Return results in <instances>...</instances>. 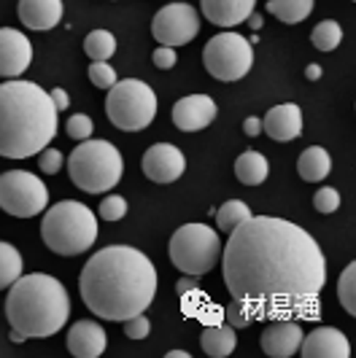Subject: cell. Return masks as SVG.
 Returning a JSON list of instances; mask_svg holds the SVG:
<instances>
[{"label":"cell","mask_w":356,"mask_h":358,"mask_svg":"<svg viewBox=\"0 0 356 358\" xmlns=\"http://www.w3.org/2000/svg\"><path fill=\"white\" fill-rule=\"evenodd\" d=\"M343 41V27H340L335 19H324L313 27L310 33V43L319 49V52H335Z\"/></svg>","instance_id":"83f0119b"},{"label":"cell","mask_w":356,"mask_h":358,"mask_svg":"<svg viewBox=\"0 0 356 358\" xmlns=\"http://www.w3.org/2000/svg\"><path fill=\"white\" fill-rule=\"evenodd\" d=\"M19 275H22V253L11 243L0 240V291L11 286Z\"/></svg>","instance_id":"484cf974"},{"label":"cell","mask_w":356,"mask_h":358,"mask_svg":"<svg viewBox=\"0 0 356 358\" xmlns=\"http://www.w3.org/2000/svg\"><path fill=\"white\" fill-rule=\"evenodd\" d=\"M127 215V199L119 197V194H111L100 202V218H106V221H119V218H125Z\"/></svg>","instance_id":"d6a6232c"},{"label":"cell","mask_w":356,"mask_h":358,"mask_svg":"<svg viewBox=\"0 0 356 358\" xmlns=\"http://www.w3.org/2000/svg\"><path fill=\"white\" fill-rule=\"evenodd\" d=\"M243 132H246L249 138H256V135L262 132V119H256V116H249V119L243 122Z\"/></svg>","instance_id":"f35d334b"},{"label":"cell","mask_w":356,"mask_h":358,"mask_svg":"<svg viewBox=\"0 0 356 358\" xmlns=\"http://www.w3.org/2000/svg\"><path fill=\"white\" fill-rule=\"evenodd\" d=\"M108 334L100 323L78 321L68 329V350L76 358H100L106 353Z\"/></svg>","instance_id":"ac0fdd59"},{"label":"cell","mask_w":356,"mask_h":358,"mask_svg":"<svg viewBox=\"0 0 356 358\" xmlns=\"http://www.w3.org/2000/svg\"><path fill=\"white\" fill-rule=\"evenodd\" d=\"M224 286L232 302L251 318L313 315V305L327 286V259L303 227L251 215L230 232L221 251Z\"/></svg>","instance_id":"6da1fadb"},{"label":"cell","mask_w":356,"mask_h":358,"mask_svg":"<svg viewBox=\"0 0 356 358\" xmlns=\"http://www.w3.org/2000/svg\"><path fill=\"white\" fill-rule=\"evenodd\" d=\"M89 81H92L97 90H111L119 78H116V71H114L108 62H92V65H89Z\"/></svg>","instance_id":"f546056e"},{"label":"cell","mask_w":356,"mask_h":358,"mask_svg":"<svg viewBox=\"0 0 356 358\" xmlns=\"http://www.w3.org/2000/svg\"><path fill=\"white\" fill-rule=\"evenodd\" d=\"M246 218H251V208L246 202H240V199H230V202H224V205L216 210V224H219L221 232H227V234H230L235 227H240Z\"/></svg>","instance_id":"4316f807"},{"label":"cell","mask_w":356,"mask_h":358,"mask_svg":"<svg viewBox=\"0 0 356 358\" xmlns=\"http://www.w3.org/2000/svg\"><path fill=\"white\" fill-rule=\"evenodd\" d=\"M195 280H192V275H186L184 280H178V286H176V291H178V296H186L189 291H195Z\"/></svg>","instance_id":"ab89813d"},{"label":"cell","mask_w":356,"mask_h":358,"mask_svg":"<svg viewBox=\"0 0 356 358\" xmlns=\"http://www.w3.org/2000/svg\"><path fill=\"white\" fill-rule=\"evenodd\" d=\"M125 323V334L127 340H143V337H149V331H151V321L143 315V313H138V315H132V318H127Z\"/></svg>","instance_id":"836d02e7"},{"label":"cell","mask_w":356,"mask_h":358,"mask_svg":"<svg viewBox=\"0 0 356 358\" xmlns=\"http://www.w3.org/2000/svg\"><path fill=\"white\" fill-rule=\"evenodd\" d=\"M49 208V189L41 176L27 170L0 173V210L14 218H33Z\"/></svg>","instance_id":"30bf717a"},{"label":"cell","mask_w":356,"mask_h":358,"mask_svg":"<svg viewBox=\"0 0 356 358\" xmlns=\"http://www.w3.org/2000/svg\"><path fill=\"white\" fill-rule=\"evenodd\" d=\"M62 0H19L17 14L19 22L27 27V30H52L62 22Z\"/></svg>","instance_id":"d6986e66"},{"label":"cell","mask_w":356,"mask_h":358,"mask_svg":"<svg viewBox=\"0 0 356 358\" xmlns=\"http://www.w3.org/2000/svg\"><path fill=\"white\" fill-rule=\"evenodd\" d=\"M84 305L106 321H127L146 313L157 296V267L132 245H108L78 275Z\"/></svg>","instance_id":"7a4b0ae2"},{"label":"cell","mask_w":356,"mask_h":358,"mask_svg":"<svg viewBox=\"0 0 356 358\" xmlns=\"http://www.w3.org/2000/svg\"><path fill=\"white\" fill-rule=\"evenodd\" d=\"M262 132H267L273 141L278 143H289L294 138L303 135V110L294 103H284L267 110V116L262 119Z\"/></svg>","instance_id":"e0dca14e"},{"label":"cell","mask_w":356,"mask_h":358,"mask_svg":"<svg viewBox=\"0 0 356 358\" xmlns=\"http://www.w3.org/2000/svg\"><path fill=\"white\" fill-rule=\"evenodd\" d=\"M6 318L11 323V329H17L27 340L52 337L71 318L68 288L57 278L43 275V272L19 275L8 286Z\"/></svg>","instance_id":"277c9868"},{"label":"cell","mask_w":356,"mask_h":358,"mask_svg":"<svg viewBox=\"0 0 356 358\" xmlns=\"http://www.w3.org/2000/svg\"><path fill=\"white\" fill-rule=\"evenodd\" d=\"M65 132L73 141H87L95 132V124H92V119H89L87 113H73L71 119H68V124H65Z\"/></svg>","instance_id":"4dcf8cb0"},{"label":"cell","mask_w":356,"mask_h":358,"mask_svg":"<svg viewBox=\"0 0 356 358\" xmlns=\"http://www.w3.org/2000/svg\"><path fill=\"white\" fill-rule=\"evenodd\" d=\"M216 119V103L208 94H189L173 106V124L181 132H200Z\"/></svg>","instance_id":"9a60e30c"},{"label":"cell","mask_w":356,"mask_h":358,"mask_svg":"<svg viewBox=\"0 0 356 358\" xmlns=\"http://www.w3.org/2000/svg\"><path fill=\"white\" fill-rule=\"evenodd\" d=\"M143 176L154 183H173L186 170V157L173 143H154L143 154Z\"/></svg>","instance_id":"7c38bea8"},{"label":"cell","mask_w":356,"mask_h":358,"mask_svg":"<svg viewBox=\"0 0 356 358\" xmlns=\"http://www.w3.org/2000/svg\"><path fill=\"white\" fill-rule=\"evenodd\" d=\"M254 6H256V0H200L205 19L224 30L243 24L254 14Z\"/></svg>","instance_id":"ffe728a7"},{"label":"cell","mask_w":356,"mask_h":358,"mask_svg":"<svg viewBox=\"0 0 356 358\" xmlns=\"http://www.w3.org/2000/svg\"><path fill=\"white\" fill-rule=\"evenodd\" d=\"M167 358H189V353H186V350H170Z\"/></svg>","instance_id":"7bdbcfd3"},{"label":"cell","mask_w":356,"mask_h":358,"mask_svg":"<svg viewBox=\"0 0 356 358\" xmlns=\"http://www.w3.org/2000/svg\"><path fill=\"white\" fill-rule=\"evenodd\" d=\"M57 135V108L33 81L0 84V157L30 159Z\"/></svg>","instance_id":"3957f363"},{"label":"cell","mask_w":356,"mask_h":358,"mask_svg":"<svg viewBox=\"0 0 356 358\" xmlns=\"http://www.w3.org/2000/svg\"><path fill=\"white\" fill-rule=\"evenodd\" d=\"M300 353L305 358H348L351 356V345H348V337L340 329L319 326L308 337L303 334Z\"/></svg>","instance_id":"2e32d148"},{"label":"cell","mask_w":356,"mask_h":358,"mask_svg":"<svg viewBox=\"0 0 356 358\" xmlns=\"http://www.w3.org/2000/svg\"><path fill=\"white\" fill-rule=\"evenodd\" d=\"M151 59H154V65H157L160 71H170V68H176L178 54L173 46H157L154 54H151Z\"/></svg>","instance_id":"8d00e7d4"},{"label":"cell","mask_w":356,"mask_h":358,"mask_svg":"<svg viewBox=\"0 0 356 358\" xmlns=\"http://www.w3.org/2000/svg\"><path fill=\"white\" fill-rule=\"evenodd\" d=\"M313 208H316L319 213H335V210L340 208L338 189H332V186H321L319 192L313 194Z\"/></svg>","instance_id":"1f68e13d"},{"label":"cell","mask_w":356,"mask_h":358,"mask_svg":"<svg viewBox=\"0 0 356 358\" xmlns=\"http://www.w3.org/2000/svg\"><path fill=\"white\" fill-rule=\"evenodd\" d=\"M262 350L270 358H289L300 350L303 342V323L292 318H275L262 331Z\"/></svg>","instance_id":"5bb4252c"},{"label":"cell","mask_w":356,"mask_h":358,"mask_svg":"<svg viewBox=\"0 0 356 358\" xmlns=\"http://www.w3.org/2000/svg\"><path fill=\"white\" fill-rule=\"evenodd\" d=\"M38 167L46 176H57L62 170V151L60 148H43L41 157H38Z\"/></svg>","instance_id":"e575fe53"},{"label":"cell","mask_w":356,"mask_h":358,"mask_svg":"<svg viewBox=\"0 0 356 358\" xmlns=\"http://www.w3.org/2000/svg\"><path fill=\"white\" fill-rule=\"evenodd\" d=\"M246 22H249L254 30H259V27H262V17H259V14H251V17L246 19Z\"/></svg>","instance_id":"b9f144b4"},{"label":"cell","mask_w":356,"mask_h":358,"mask_svg":"<svg viewBox=\"0 0 356 358\" xmlns=\"http://www.w3.org/2000/svg\"><path fill=\"white\" fill-rule=\"evenodd\" d=\"M329 170H332V157H329L327 148H321V145L305 148L303 154H300V159H297V173H300V178L308 180V183L324 180L329 176Z\"/></svg>","instance_id":"7402d4cb"},{"label":"cell","mask_w":356,"mask_h":358,"mask_svg":"<svg viewBox=\"0 0 356 358\" xmlns=\"http://www.w3.org/2000/svg\"><path fill=\"white\" fill-rule=\"evenodd\" d=\"M267 11L284 24H300L310 17L313 0H267Z\"/></svg>","instance_id":"cb8c5ba5"},{"label":"cell","mask_w":356,"mask_h":358,"mask_svg":"<svg viewBox=\"0 0 356 358\" xmlns=\"http://www.w3.org/2000/svg\"><path fill=\"white\" fill-rule=\"evenodd\" d=\"M106 113L116 129H122V132H141L157 116V94L141 78L116 81L108 90Z\"/></svg>","instance_id":"52a82bcc"},{"label":"cell","mask_w":356,"mask_h":358,"mask_svg":"<svg viewBox=\"0 0 356 358\" xmlns=\"http://www.w3.org/2000/svg\"><path fill=\"white\" fill-rule=\"evenodd\" d=\"M200 33V14L189 3H170L162 6L151 22V36L162 46H186Z\"/></svg>","instance_id":"8fae6325"},{"label":"cell","mask_w":356,"mask_h":358,"mask_svg":"<svg viewBox=\"0 0 356 358\" xmlns=\"http://www.w3.org/2000/svg\"><path fill=\"white\" fill-rule=\"evenodd\" d=\"M49 97H52V103L57 110H65V108H71V97H68V92L62 90V87H57V90L49 92Z\"/></svg>","instance_id":"74e56055"},{"label":"cell","mask_w":356,"mask_h":358,"mask_svg":"<svg viewBox=\"0 0 356 358\" xmlns=\"http://www.w3.org/2000/svg\"><path fill=\"white\" fill-rule=\"evenodd\" d=\"M33 62V43L14 27H0V78H19Z\"/></svg>","instance_id":"4fadbf2b"},{"label":"cell","mask_w":356,"mask_h":358,"mask_svg":"<svg viewBox=\"0 0 356 358\" xmlns=\"http://www.w3.org/2000/svg\"><path fill=\"white\" fill-rule=\"evenodd\" d=\"M200 345L205 356L211 358H227L238 348V334L230 323L227 326H205L200 334Z\"/></svg>","instance_id":"44dd1931"},{"label":"cell","mask_w":356,"mask_h":358,"mask_svg":"<svg viewBox=\"0 0 356 358\" xmlns=\"http://www.w3.org/2000/svg\"><path fill=\"white\" fill-rule=\"evenodd\" d=\"M305 78H308V81H319L321 65H308V68H305Z\"/></svg>","instance_id":"60d3db41"},{"label":"cell","mask_w":356,"mask_h":358,"mask_svg":"<svg viewBox=\"0 0 356 358\" xmlns=\"http://www.w3.org/2000/svg\"><path fill=\"white\" fill-rule=\"evenodd\" d=\"M267 173H270V162L259 151H243L235 159V178L240 180L243 186H259V183H265Z\"/></svg>","instance_id":"603a6c76"},{"label":"cell","mask_w":356,"mask_h":358,"mask_svg":"<svg viewBox=\"0 0 356 358\" xmlns=\"http://www.w3.org/2000/svg\"><path fill=\"white\" fill-rule=\"evenodd\" d=\"M338 299H340V305H343V310H345L348 315H356V264L354 262L340 272Z\"/></svg>","instance_id":"f1b7e54d"},{"label":"cell","mask_w":356,"mask_h":358,"mask_svg":"<svg viewBox=\"0 0 356 358\" xmlns=\"http://www.w3.org/2000/svg\"><path fill=\"white\" fill-rule=\"evenodd\" d=\"M68 173L71 180L87 194H103L111 192L125 173V159L119 148L108 141H81L68 157Z\"/></svg>","instance_id":"8992f818"},{"label":"cell","mask_w":356,"mask_h":358,"mask_svg":"<svg viewBox=\"0 0 356 358\" xmlns=\"http://www.w3.org/2000/svg\"><path fill=\"white\" fill-rule=\"evenodd\" d=\"M203 65L219 81H240L254 65V46L240 33H219L203 49Z\"/></svg>","instance_id":"9c48e42d"},{"label":"cell","mask_w":356,"mask_h":358,"mask_svg":"<svg viewBox=\"0 0 356 358\" xmlns=\"http://www.w3.org/2000/svg\"><path fill=\"white\" fill-rule=\"evenodd\" d=\"M84 52L92 62H108L116 52V38L108 30H92L84 41Z\"/></svg>","instance_id":"d4e9b609"},{"label":"cell","mask_w":356,"mask_h":358,"mask_svg":"<svg viewBox=\"0 0 356 358\" xmlns=\"http://www.w3.org/2000/svg\"><path fill=\"white\" fill-rule=\"evenodd\" d=\"M167 256L173 267L181 269L184 275H205L221 259V240L219 232L208 224H184L176 234L170 237Z\"/></svg>","instance_id":"ba28073f"},{"label":"cell","mask_w":356,"mask_h":358,"mask_svg":"<svg viewBox=\"0 0 356 358\" xmlns=\"http://www.w3.org/2000/svg\"><path fill=\"white\" fill-rule=\"evenodd\" d=\"M224 323H230L232 329H246V326H251V315L238 305V302H232V305L224 310Z\"/></svg>","instance_id":"d590c367"},{"label":"cell","mask_w":356,"mask_h":358,"mask_svg":"<svg viewBox=\"0 0 356 358\" xmlns=\"http://www.w3.org/2000/svg\"><path fill=\"white\" fill-rule=\"evenodd\" d=\"M41 237L49 251L60 253V256H78L95 245L97 218L84 202L62 199L43 213Z\"/></svg>","instance_id":"5b68a950"}]
</instances>
